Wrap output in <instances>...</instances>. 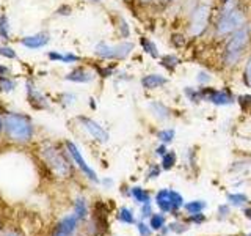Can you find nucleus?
<instances>
[{
    "mask_svg": "<svg viewBox=\"0 0 251 236\" xmlns=\"http://www.w3.org/2000/svg\"><path fill=\"white\" fill-rule=\"evenodd\" d=\"M250 27H251V21H250Z\"/></svg>",
    "mask_w": 251,
    "mask_h": 236,
    "instance_id": "obj_55",
    "label": "nucleus"
},
{
    "mask_svg": "<svg viewBox=\"0 0 251 236\" xmlns=\"http://www.w3.org/2000/svg\"><path fill=\"white\" fill-rule=\"evenodd\" d=\"M94 79H96V73L83 66H77L65 76V81L74 84H90Z\"/></svg>",
    "mask_w": 251,
    "mask_h": 236,
    "instance_id": "obj_12",
    "label": "nucleus"
},
{
    "mask_svg": "<svg viewBox=\"0 0 251 236\" xmlns=\"http://www.w3.org/2000/svg\"><path fill=\"white\" fill-rule=\"evenodd\" d=\"M133 49H135V43L130 39H121L116 44L100 41L94 47V55L105 61H121L127 59Z\"/></svg>",
    "mask_w": 251,
    "mask_h": 236,
    "instance_id": "obj_5",
    "label": "nucleus"
},
{
    "mask_svg": "<svg viewBox=\"0 0 251 236\" xmlns=\"http://www.w3.org/2000/svg\"><path fill=\"white\" fill-rule=\"evenodd\" d=\"M66 151H68V154L71 156V159L74 161V164L77 165L78 169L82 170V173L86 177V178H90L93 183H99V178H98V175H96V172H94L88 164H86V161L83 159V156H82V153H80V149H78V147L74 144V142H71V140H68L66 142Z\"/></svg>",
    "mask_w": 251,
    "mask_h": 236,
    "instance_id": "obj_8",
    "label": "nucleus"
},
{
    "mask_svg": "<svg viewBox=\"0 0 251 236\" xmlns=\"http://www.w3.org/2000/svg\"><path fill=\"white\" fill-rule=\"evenodd\" d=\"M50 41V35L46 33V31H39V33L30 35V36H24L21 39V44L28 47V49H41V47H46Z\"/></svg>",
    "mask_w": 251,
    "mask_h": 236,
    "instance_id": "obj_15",
    "label": "nucleus"
},
{
    "mask_svg": "<svg viewBox=\"0 0 251 236\" xmlns=\"http://www.w3.org/2000/svg\"><path fill=\"white\" fill-rule=\"evenodd\" d=\"M0 55H2V57H5V59H10V60L18 57L16 51L13 49V47H10V46H0Z\"/></svg>",
    "mask_w": 251,
    "mask_h": 236,
    "instance_id": "obj_37",
    "label": "nucleus"
},
{
    "mask_svg": "<svg viewBox=\"0 0 251 236\" xmlns=\"http://www.w3.org/2000/svg\"><path fill=\"white\" fill-rule=\"evenodd\" d=\"M182 91H184V96L187 98V101L192 102V104H200V102H202L200 87H190V85H187V87H184Z\"/></svg>",
    "mask_w": 251,
    "mask_h": 236,
    "instance_id": "obj_20",
    "label": "nucleus"
},
{
    "mask_svg": "<svg viewBox=\"0 0 251 236\" xmlns=\"http://www.w3.org/2000/svg\"><path fill=\"white\" fill-rule=\"evenodd\" d=\"M160 2H162L163 5H171V3H176L177 0H160Z\"/></svg>",
    "mask_w": 251,
    "mask_h": 236,
    "instance_id": "obj_49",
    "label": "nucleus"
},
{
    "mask_svg": "<svg viewBox=\"0 0 251 236\" xmlns=\"http://www.w3.org/2000/svg\"><path fill=\"white\" fill-rule=\"evenodd\" d=\"M245 216H247L248 219H251V208H247V209H245Z\"/></svg>",
    "mask_w": 251,
    "mask_h": 236,
    "instance_id": "obj_51",
    "label": "nucleus"
},
{
    "mask_svg": "<svg viewBox=\"0 0 251 236\" xmlns=\"http://www.w3.org/2000/svg\"><path fill=\"white\" fill-rule=\"evenodd\" d=\"M5 129V121H3V118L0 117V132H2Z\"/></svg>",
    "mask_w": 251,
    "mask_h": 236,
    "instance_id": "obj_50",
    "label": "nucleus"
},
{
    "mask_svg": "<svg viewBox=\"0 0 251 236\" xmlns=\"http://www.w3.org/2000/svg\"><path fill=\"white\" fill-rule=\"evenodd\" d=\"M137 2L141 6H149V5H154L155 2H160V0H137Z\"/></svg>",
    "mask_w": 251,
    "mask_h": 236,
    "instance_id": "obj_46",
    "label": "nucleus"
},
{
    "mask_svg": "<svg viewBox=\"0 0 251 236\" xmlns=\"http://www.w3.org/2000/svg\"><path fill=\"white\" fill-rule=\"evenodd\" d=\"M159 65L163 69H167V73H175V71L177 69V66L180 65V59H179L177 54L168 52V54H163L159 59Z\"/></svg>",
    "mask_w": 251,
    "mask_h": 236,
    "instance_id": "obj_18",
    "label": "nucleus"
},
{
    "mask_svg": "<svg viewBox=\"0 0 251 236\" xmlns=\"http://www.w3.org/2000/svg\"><path fill=\"white\" fill-rule=\"evenodd\" d=\"M160 170H162V165H157V164H154L151 169H149V172H148V178L149 179H152V178H157L160 175Z\"/></svg>",
    "mask_w": 251,
    "mask_h": 236,
    "instance_id": "obj_39",
    "label": "nucleus"
},
{
    "mask_svg": "<svg viewBox=\"0 0 251 236\" xmlns=\"http://www.w3.org/2000/svg\"><path fill=\"white\" fill-rule=\"evenodd\" d=\"M132 197L135 199L138 203L141 205H145V203H151V195H149L145 189H141V187H132Z\"/></svg>",
    "mask_w": 251,
    "mask_h": 236,
    "instance_id": "obj_27",
    "label": "nucleus"
},
{
    "mask_svg": "<svg viewBox=\"0 0 251 236\" xmlns=\"http://www.w3.org/2000/svg\"><path fill=\"white\" fill-rule=\"evenodd\" d=\"M90 2H93V3H100L102 0H90Z\"/></svg>",
    "mask_w": 251,
    "mask_h": 236,
    "instance_id": "obj_53",
    "label": "nucleus"
},
{
    "mask_svg": "<svg viewBox=\"0 0 251 236\" xmlns=\"http://www.w3.org/2000/svg\"><path fill=\"white\" fill-rule=\"evenodd\" d=\"M167 151H168V148H167V145H165V144H160V147H157V148H155V154H157V156H160V157H162L165 153H167Z\"/></svg>",
    "mask_w": 251,
    "mask_h": 236,
    "instance_id": "obj_45",
    "label": "nucleus"
},
{
    "mask_svg": "<svg viewBox=\"0 0 251 236\" xmlns=\"http://www.w3.org/2000/svg\"><path fill=\"white\" fill-rule=\"evenodd\" d=\"M242 84L251 90V52L247 55V59L242 65Z\"/></svg>",
    "mask_w": 251,
    "mask_h": 236,
    "instance_id": "obj_21",
    "label": "nucleus"
},
{
    "mask_svg": "<svg viewBox=\"0 0 251 236\" xmlns=\"http://www.w3.org/2000/svg\"><path fill=\"white\" fill-rule=\"evenodd\" d=\"M157 139H159L160 144H165V145H170L173 140L176 139V131L173 128H165V129H160L157 132Z\"/></svg>",
    "mask_w": 251,
    "mask_h": 236,
    "instance_id": "obj_24",
    "label": "nucleus"
},
{
    "mask_svg": "<svg viewBox=\"0 0 251 236\" xmlns=\"http://www.w3.org/2000/svg\"><path fill=\"white\" fill-rule=\"evenodd\" d=\"M235 102L240 106L242 110H250L251 109V94H240V96H237V99H235Z\"/></svg>",
    "mask_w": 251,
    "mask_h": 236,
    "instance_id": "obj_35",
    "label": "nucleus"
},
{
    "mask_svg": "<svg viewBox=\"0 0 251 236\" xmlns=\"http://www.w3.org/2000/svg\"><path fill=\"white\" fill-rule=\"evenodd\" d=\"M5 236H21V235H18L16 232H10V233H6Z\"/></svg>",
    "mask_w": 251,
    "mask_h": 236,
    "instance_id": "obj_52",
    "label": "nucleus"
},
{
    "mask_svg": "<svg viewBox=\"0 0 251 236\" xmlns=\"http://www.w3.org/2000/svg\"><path fill=\"white\" fill-rule=\"evenodd\" d=\"M47 57H49L52 61H58V63H66V65H71V63H78L82 59L78 57L75 54H71V52H57V51H50L47 52Z\"/></svg>",
    "mask_w": 251,
    "mask_h": 236,
    "instance_id": "obj_19",
    "label": "nucleus"
},
{
    "mask_svg": "<svg viewBox=\"0 0 251 236\" xmlns=\"http://www.w3.org/2000/svg\"><path fill=\"white\" fill-rule=\"evenodd\" d=\"M148 110H149V114H151L157 121H170L171 117H173L171 109L167 104H165V102H162L159 99L149 101Z\"/></svg>",
    "mask_w": 251,
    "mask_h": 236,
    "instance_id": "obj_13",
    "label": "nucleus"
},
{
    "mask_svg": "<svg viewBox=\"0 0 251 236\" xmlns=\"http://www.w3.org/2000/svg\"><path fill=\"white\" fill-rule=\"evenodd\" d=\"M177 162V156L175 151H168L162 156V170H171Z\"/></svg>",
    "mask_w": 251,
    "mask_h": 236,
    "instance_id": "obj_26",
    "label": "nucleus"
},
{
    "mask_svg": "<svg viewBox=\"0 0 251 236\" xmlns=\"http://www.w3.org/2000/svg\"><path fill=\"white\" fill-rule=\"evenodd\" d=\"M204 208H206V203L202 200H195V202H190L185 205V209L188 214H196V212H201Z\"/></svg>",
    "mask_w": 251,
    "mask_h": 236,
    "instance_id": "obj_31",
    "label": "nucleus"
},
{
    "mask_svg": "<svg viewBox=\"0 0 251 236\" xmlns=\"http://www.w3.org/2000/svg\"><path fill=\"white\" fill-rule=\"evenodd\" d=\"M168 82H170V79L160 73H149L140 79V84L146 91H154V90L163 88V87L168 85Z\"/></svg>",
    "mask_w": 251,
    "mask_h": 236,
    "instance_id": "obj_11",
    "label": "nucleus"
},
{
    "mask_svg": "<svg viewBox=\"0 0 251 236\" xmlns=\"http://www.w3.org/2000/svg\"><path fill=\"white\" fill-rule=\"evenodd\" d=\"M116 30H118V35H120L121 39H129L130 38V26H129V22L123 18V16H118V18H116Z\"/></svg>",
    "mask_w": 251,
    "mask_h": 236,
    "instance_id": "obj_22",
    "label": "nucleus"
},
{
    "mask_svg": "<svg viewBox=\"0 0 251 236\" xmlns=\"http://www.w3.org/2000/svg\"><path fill=\"white\" fill-rule=\"evenodd\" d=\"M99 74H100V77H110V76H113L115 74V71H113V68H102V69H99Z\"/></svg>",
    "mask_w": 251,
    "mask_h": 236,
    "instance_id": "obj_43",
    "label": "nucleus"
},
{
    "mask_svg": "<svg viewBox=\"0 0 251 236\" xmlns=\"http://www.w3.org/2000/svg\"><path fill=\"white\" fill-rule=\"evenodd\" d=\"M212 74L209 73V71L206 69H200L198 73H196V84H198V87H207L212 84Z\"/></svg>",
    "mask_w": 251,
    "mask_h": 236,
    "instance_id": "obj_29",
    "label": "nucleus"
},
{
    "mask_svg": "<svg viewBox=\"0 0 251 236\" xmlns=\"http://www.w3.org/2000/svg\"><path fill=\"white\" fill-rule=\"evenodd\" d=\"M220 214H222V217H225V216H227L229 214V206H220Z\"/></svg>",
    "mask_w": 251,
    "mask_h": 236,
    "instance_id": "obj_47",
    "label": "nucleus"
},
{
    "mask_svg": "<svg viewBox=\"0 0 251 236\" xmlns=\"http://www.w3.org/2000/svg\"><path fill=\"white\" fill-rule=\"evenodd\" d=\"M214 2L200 0L187 14V35L188 38H202L212 29L214 22Z\"/></svg>",
    "mask_w": 251,
    "mask_h": 236,
    "instance_id": "obj_3",
    "label": "nucleus"
},
{
    "mask_svg": "<svg viewBox=\"0 0 251 236\" xmlns=\"http://www.w3.org/2000/svg\"><path fill=\"white\" fill-rule=\"evenodd\" d=\"M250 21V13L242 0H220L210 29L212 38L225 41L227 36L248 26Z\"/></svg>",
    "mask_w": 251,
    "mask_h": 236,
    "instance_id": "obj_1",
    "label": "nucleus"
},
{
    "mask_svg": "<svg viewBox=\"0 0 251 236\" xmlns=\"http://www.w3.org/2000/svg\"><path fill=\"white\" fill-rule=\"evenodd\" d=\"M151 214H152L151 205H149V203H145L143 206H141V216H143V217H151Z\"/></svg>",
    "mask_w": 251,
    "mask_h": 236,
    "instance_id": "obj_41",
    "label": "nucleus"
},
{
    "mask_svg": "<svg viewBox=\"0 0 251 236\" xmlns=\"http://www.w3.org/2000/svg\"><path fill=\"white\" fill-rule=\"evenodd\" d=\"M5 131L6 136L18 144H27L33 139L35 126L30 121V118L21 114H6L5 118Z\"/></svg>",
    "mask_w": 251,
    "mask_h": 236,
    "instance_id": "obj_4",
    "label": "nucleus"
},
{
    "mask_svg": "<svg viewBox=\"0 0 251 236\" xmlns=\"http://www.w3.org/2000/svg\"><path fill=\"white\" fill-rule=\"evenodd\" d=\"M75 101H77V96H75L74 93H63L61 94V104L65 106V107L74 104Z\"/></svg>",
    "mask_w": 251,
    "mask_h": 236,
    "instance_id": "obj_38",
    "label": "nucleus"
},
{
    "mask_svg": "<svg viewBox=\"0 0 251 236\" xmlns=\"http://www.w3.org/2000/svg\"><path fill=\"white\" fill-rule=\"evenodd\" d=\"M151 230H152V228L149 227V225H146V224H143V222H140V224H138V233H140L141 236H151Z\"/></svg>",
    "mask_w": 251,
    "mask_h": 236,
    "instance_id": "obj_40",
    "label": "nucleus"
},
{
    "mask_svg": "<svg viewBox=\"0 0 251 236\" xmlns=\"http://www.w3.org/2000/svg\"><path fill=\"white\" fill-rule=\"evenodd\" d=\"M53 236H75V233L74 235H53Z\"/></svg>",
    "mask_w": 251,
    "mask_h": 236,
    "instance_id": "obj_54",
    "label": "nucleus"
},
{
    "mask_svg": "<svg viewBox=\"0 0 251 236\" xmlns=\"http://www.w3.org/2000/svg\"><path fill=\"white\" fill-rule=\"evenodd\" d=\"M78 222H80V219H78L75 214L63 217L57 224V227H55L53 235H74L78 228Z\"/></svg>",
    "mask_w": 251,
    "mask_h": 236,
    "instance_id": "obj_14",
    "label": "nucleus"
},
{
    "mask_svg": "<svg viewBox=\"0 0 251 236\" xmlns=\"http://www.w3.org/2000/svg\"><path fill=\"white\" fill-rule=\"evenodd\" d=\"M155 203L162 212H175L171 203V189H162L155 195Z\"/></svg>",
    "mask_w": 251,
    "mask_h": 236,
    "instance_id": "obj_17",
    "label": "nucleus"
},
{
    "mask_svg": "<svg viewBox=\"0 0 251 236\" xmlns=\"http://www.w3.org/2000/svg\"><path fill=\"white\" fill-rule=\"evenodd\" d=\"M149 227H151L152 230H162V228L165 227L163 214H152L151 216V222H149Z\"/></svg>",
    "mask_w": 251,
    "mask_h": 236,
    "instance_id": "obj_34",
    "label": "nucleus"
},
{
    "mask_svg": "<svg viewBox=\"0 0 251 236\" xmlns=\"http://www.w3.org/2000/svg\"><path fill=\"white\" fill-rule=\"evenodd\" d=\"M0 38H2L3 41L10 39V21H8L6 14L0 16Z\"/></svg>",
    "mask_w": 251,
    "mask_h": 236,
    "instance_id": "obj_28",
    "label": "nucleus"
},
{
    "mask_svg": "<svg viewBox=\"0 0 251 236\" xmlns=\"http://www.w3.org/2000/svg\"><path fill=\"white\" fill-rule=\"evenodd\" d=\"M251 52V27L250 24L242 27L231 36L223 41L222 54H220V63L227 71L237 69L243 65L247 55Z\"/></svg>",
    "mask_w": 251,
    "mask_h": 236,
    "instance_id": "obj_2",
    "label": "nucleus"
},
{
    "mask_svg": "<svg viewBox=\"0 0 251 236\" xmlns=\"http://www.w3.org/2000/svg\"><path fill=\"white\" fill-rule=\"evenodd\" d=\"M171 203H173V209H175V212L177 209H180L184 206V199H182V195H180L179 192L176 191H171Z\"/></svg>",
    "mask_w": 251,
    "mask_h": 236,
    "instance_id": "obj_36",
    "label": "nucleus"
},
{
    "mask_svg": "<svg viewBox=\"0 0 251 236\" xmlns=\"http://www.w3.org/2000/svg\"><path fill=\"white\" fill-rule=\"evenodd\" d=\"M10 74V68L5 65H0V76H8Z\"/></svg>",
    "mask_w": 251,
    "mask_h": 236,
    "instance_id": "obj_48",
    "label": "nucleus"
},
{
    "mask_svg": "<svg viewBox=\"0 0 251 236\" xmlns=\"http://www.w3.org/2000/svg\"><path fill=\"white\" fill-rule=\"evenodd\" d=\"M138 44H140V47H141V51H143L146 55H149L151 59L159 60V59L162 57V55H160V51H159V47H157V44H155L149 36H146V35L140 36Z\"/></svg>",
    "mask_w": 251,
    "mask_h": 236,
    "instance_id": "obj_16",
    "label": "nucleus"
},
{
    "mask_svg": "<svg viewBox=\"0 0 251 236\" xmlns=\"http://www.w3.org/2000/svg\"><path fill=\"white\" fill-rule=\"evenodd\" d=\"M190 220H192V222H195V224H201V222L206 220V217H204V214H201V212H196V214L190 216Z\"/></svg>",
    "mask_w": 251,
    "mask_h": 236,
    "instance_id": "obj_42",
    "label": "nucleus"
},
{
    "mask_svg": "<svg viewBox=\"0 0 251 236\" xmlns=\"http://www.w3.org/2000/svg\"><path fill=\"white\" fill-rule=\"evenodd\" d=\"M25 90H27V101H28V104L31 107L36 109V110L49 109V101H47V98L44 96V93L39 90L33 82L27 81Z\"/></svg>",
    "mask_w": 251,
    "mask_h": 236,
    "instance_id": "obj_10",
    "label": "nucleus"
},
{
    "mask_svg": "<svg viewBox=\"0 0 251 236\" xmlns=\"http://www.w3.org/2000/svg\"><path fill=\"white\" fill-rule=\"evenodd\" d=\"M74 214L80 220H85L86 217H88V206H86L85 199H77L75 200V203H74Z\"/></svg>",
    "mask_w": 251,
    "mask_h": 236,
    "instance_id": "obj_25",
    "label": "nucleus"
},
{
    "mask_svg": "<svg viewBox=\"0 0 251 236\" xmlns=\"http://www.w3.org/2000/svg\"><path fill=\"white\" fill-rule=\"evenodd\" d=\"M227 202L235 205V206H242L248 202V197L245 194H227Z\"/></svg>",
    "mask_w": 251,
    "mask_h": 236,
    "instance_id": "obj_33",
    "label": "nucleus"
},
{
    "mask_svg": "<svg viewBox=\"0 0 251 236\" xmlns=\"http://www.w3.org/2000/svg\"><path fill=\"white\" fill-rule=\"evenodd\" d=\"M200 91H201V99L202 102H209L212 106H217V107H227V106H232L237 96L232 93L231 88L227 87H200Z\"/></svg>",
    "mask_w": 251,
    "mask_h": 236,
    "instance_id": "obj_7",
    "label": "nucleus"
},
{
    "mask_svg": "<svg viewBox=\"0 0 251 236\" xmlns=\"http://www.w3.org/2000/svg\"><path fill=\"white\" fill-rule=\"evenodd\" d=\"M187 41H188V35L180 33V31H175V33H171V36H170V44L177 51L184 49L187 46Z\"/></svg>",
    "mask_w": 251,
    "mask_h": 236,
    "instance_id": "obj_23",
    "label": "nucleus"
},
{
    "mask_svg": "<svg viewBox=\"0 0 251 236\" xmlns=\"http://www.w3.org/2000/svg\"><path fill=\"white\" fill-rule=\"evenodd\" d=\"M170 230H175V232H179V233H182V232H185L187 230V227L185 225H182V224H171L170 225Z\"/></svg>",
    "mask_w": 251,
    "mask_h": 236,
    "instance_id": "obj_44",
    "label": "nucleus"
},
{
    "mask_svg": "<svg viewBox=\"0 0 251 236\" xmlns=\"http://www.w3.org/2000/svg\"><path fill=\"white\" fill-rule=\"evenodd\" d=\"M41 157L44 159L47 167L50 169V172L55 177H58V178H69L71 177V173H73L71 164L68 161V157L63 154L57 147L46 145L41 149Z\"/></svg>",
    "mask_w": 251,
    "mask_h": 236,
    "instance_id": "obj_6",
    "label": "nucleus"
},
{
    "mask_svg": "<svg viewBox=\"0 0 251 236\" xmlns=\"http://www.w3.org/2000/svg\"><path fill=\"white\" fill-rule=\"evenodd\" d=\"M118 219L121 220L123 224H133L135 222V216H133V212L130 208H121L120 212H118Z\"/></svg>",
    "mask_w": 251,
    "mask_h": 236,
    "instance_id": "obj_30",
    "label": "nucleus"
},
{
    "mask_svg": "<svg viewBox=\"0 0 251 236\" xmlns=\"http://www.w3.org/2000/svg\"><path fill=\"white\" fill-rule=\"evenodd\" d=\"M77 120L80 121L82 128L86 132H88L94 140H98L99 144H105V142H108V132H107V129H104V126H100L98 121H94L93 118L78 117Z\"/></svg>",
    "mask_w": 251,
    "mask_h": 236,
    "instance_id": "obj_9",
    "label": "nucleus"
},
{
    "mask_svg": "<svg viewBox=\"0 0 251 236\" xmlns=\"http://www.w3.org/2000/svg\"><path fill=\"white\" fill-rule=\"evenodd\" d=\"M16 88V82L11 81L10 77L6 76H0V91H5V93H10Z\"/></svg>",
    "mask_w": 251,
    "mask_h": 236,
    "instance_id": "obj_32",
    "label": "nucleus"
}]
</instances>
